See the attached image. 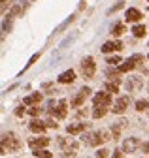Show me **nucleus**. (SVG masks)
Masks as SVG:
<instances>
[{
    "label": "nucleus",
    "mask_w": 149,
    "mask_h": 158,
    "mask_svg": "<svg viewBox=\"0 0 149 158\" xmlns=\"http://www.w3.org/2000/svg\"><path fill=\"white\" fill-rule=\"evenodd\" d=\"M21 149V141H19V137H17L13 132H8L2 135V152H15V151H19Z\"/></svg>",
    "instance_id": "f257e3e1"
},
{
    "label": "nucleus",
    "mask_w": 149,
    "mask_h": 158,
    "mask_svg": "<svg viewBox=\"0 0 149 158\" xmlns=\"http://www.w3.org/2000/svg\"><path fill=\"white\" fill-rule=\"evenodd\" d=\"M59 147L62 149V152L68 158H74V156L78 154V149H79L78 141H74L72 137H59Z\"/></svg>",
    "instance_id": "f03ea898"
},
{
    "label": "nucleus",
    "mask_w": 149,
    "mask_h": 158,
    "mask_svg": "<svg viewBox=\"0 0 149 158\" xmlns=\"http://www.w3.org/2000/svg\"><path fill=\"white\" fill-rule=\"evenodd\" d=\"M79 70L83 73V77L91 79V77H95V72H96V64L95 60H92V56H85L83 60L79 62Z\"/></svg>",
    "instance_id": "7ed1b4c3"
},
{
    "label": "nucleus",
    "mask_w": 149,
    "mask_h": 158,
    "mask_svg": "<svg viewBox=\"0 0 149 158\" xmlns=\"http://www.w3.org/2000/svg\"><path fill=\"white\" fill-rule=\"evenodd\" d=\"M95 107H109L111 106V94L109 92H96L92 98Z\"/></svg>",
    "instance_id": "20e7f679"
},
{
    "label": "nucleus",
    "mask_w": 149,
    "mask_h": 158,
    "mask_svg": "<svg viewBox=\"0 0 149 158\" xmlns=\"http://www.w3.org/2000/svg\"><path fill=\"white\" fill-rule=\"evenodd\" d=\"M142 55H132V56H130V58H126V60L117 68L119 70V73H126V72H130V70H134L136 68V60H142Z\"/></svg>",
    "instance_id": "39448f33"
},
{
    "label": "nucleus",
    "mask_w": 149,
    "mask_h": 158,
    "mask_svg": "<svg viewBox=\"0 0 149 158\" xmlns=\"http://www.w3.org/2000/svg\"><path fill=\"white\" fill-rule=\"evenodd\" d=\"M140 147H142V143L138 137H126L123 143V152H136Z\"/></svg>",
    "instance_id": "423d86ee"
},
{
    "label": "nucleus",
    "mask_w": 149,
    "mask_h": 158,
    "mask_svg": "<svg viewBox=\"0 0 149 158\" xmlns=\"http://www.w3.org/2000/svg\"><path fill=\"white\" fill-rule=\"evenodd\" d=\"M143 87V81H142V77H128L126 81H125V89L126 92H134V90H140Z\"/></svg>",
    "instance_id": "0eeeda50"
},
{
    "label": "nucleus",
    "mask_w": 149,
    "mask_h": 158,
    "mask_svg": "<svg viewBox=\"0 0 149 158\" xmlns=\"http://www.w3.org/2000/svg\"><path fill=\"white\" fill-rule=\"evenodd\" d=\"M128 102H130L128 96H121L119 100L113 104V107H111V109H113V113H117V115H123L126 111V107H128Z\"/></svg>",
    "instance_id": "6e6552de"
},
{
    "label": "nucleus",
    "mask_w": 149,
    "mask_h": 158,
    "mask_svg": "<svg viewBox=\"0 0 149 158\" xmlns=\"http://www.w3.org/2000/svg\"><path fill=\"white\" fill-rule=\"evenodd\" d=\"M49 141H51L49 137H30V139H28V145H30L32 151H36V149H44V147H47Z\"/></svg>",
    "instance_id": "1a4fd4ad"
},
{
    "label": "nucleus",
    "mask_w": 149,
    "mask_h": 158,
    "mask_svg": "<svg viewBox=\"0 0 149 158\" xmlns=\"http://www.w3.org/2000/svg\"><path fill=\"white\" fill-rule=\"evenodd\" d=\"M89 94H91V89H89V87H83V89H81V90H79V92H78L76 96H74L72 104L76 106V107H79V106H81V104H83V102L87 100V98H89Z\"/></svg>",
    "instance_id": "9d476101"
},
{
    "label": "nucleus",
    "mask_w": 149,
    "mask_h": 158,
    "mask_svg": "<svg viewBox=\"0 0 149 158\" xmlns=\"http://www.w3.org/2000/svg\"><path fill=\"white\" fill-rule=\"evenodd\" d=\"M51 115H55L57 118H64V117L68 115V102H66V100H61V102L57 104V107L51 111Z\"/></svg>",
    "instance_id": "9b49d317"
},
{
    "label": "nucleus",
    "mask_w": 149,
    "mask_h": 158,
    "mask_svg": "<svg viewBox=\"0 0 149 158\" xmlns=\"http://www.w3.org/2000/svg\"><path fill=\"white\" fill-rule=\"evenodd\" d=\"M142 17H143V15H142V11H140V10H136V8H128V10H126V13H125V19H126L128 23H138Z\"/></svg>",
    "instance_id": "f8f14e48"
},
{
    "label": "nucleus",
    "mask_w": 149,
    "mask_h": 158,
    "mask_svg": "<svg viewBox=\"0 0 149 158\" xmlns=\"http://www.w3.org/2000/svg\"><path fill=\"white\" fill-rule=\"evenodd\" d=\"M123 49V44L119 42V40H115V42H106L102 45V53H111V51H121Z\"/></svg>",
    "instance_id": "ddd939ff"
},
{
    "label": "nucleus",
    "mask_w": 149,
    "mask_h": 158,
    "mask_svg": "<svg viewBox=\"0 0 149 158\" xmlns=\"http://www.w3.org/2000/svg\"><path fill=\"white\" fill-rule=\"evenodd\" d=\"M108 139H109V134H108V130H100V132H96V134H95V141H92V147L102 145V143H106Z\"/></svg>",
    "instance_id": "4468645a"
},
{
    "label": "nucleus",
    "mask_w": 149,
    "mask_h": 158,
    "mask_svg": "<svg viewBox=\"0 0 149 158\" xmlns=\"http://www.w3.org/2000/svg\"><path fill=\"white\" fill-rule=\"evenodd\" d=\"M40 100H42V92H32L23 100V106H38Z\"/></svg>",
    "instance_id": "2eb2a0df"
},
{
    "label": "nucleus",
    "mask_w": 149,
    "mask_h": 158,
    "mask_svg": "<svg viewBox=\"0 0 149 158\" xmlns=\"http://www.w3.org/2000/svg\"><path fill=\"white\" fill-rule=\"evenodd\" d=\"M74 79H76V72H74V70H66V72H62L59 75V83L66 85V83H72Z\"/></svg>",
    "instance_id": "dca6fc26"
},
{
    "label": "nucleus",
    "mask_w": 149,
    "mask_h": 158,
    "mask_svg": "<svg viewBox=\"0 0 149 158\" xmlns=\"http://www.w3.org/2000/svg\"><path fill=\"white\" fill-rule=\"evenodd\" d=\"M28 128H30L34 134H42V132H44L47 126H45V123H44V121H38V118H34V121H30Z\"/></svg>",
    "instance_id": "f3484780"
},
{
    "label": "nucleus",
    "mask_w": 149,
    "mask_h": 158,
    "mask_svg": "<svg viewBox=\"0 0 149 158\" xmlns=\"http://www.w3.org/2000/svg\"><path fill=\"white\" fill-rule=\"evenodd\" d=\"M85 128H87L85 123H76V124H70V126L66 128V132H68L70 135H76V134H83Z\"/></svg>",
    "instance_id": "a211bd4d"
},
{
    "label": "nucleus",
    "mask_w": 149,
    "mask_h": 158,
    "mask_svg": "<svg viewBox=\"0 0 149 158\" xmlns=\"http://www.w3.org/2000/svg\"><path fill=\"white\" fill-rule=\"evenodd\" d=\"M95 134H96V132H85V134H81V141H83L85 145H91V147H92V141H95Z\"/></svg>",
    "instance_id": "6ab92c4d"
},
{
    "label": "nucleus",
    "mask_w": 149,
    "mask_h": 158,
    "mask_svg": "<svg viewBox=\"0 0 149 158\" xmlns=\"http://www.w3.org/2000/svg\"><path fill=\"white\" fill-rule=\"evenodd\" d=\"M125 32H126V28H125V25H121V23H117V25L111 27V36H115V38H119V36L125 34Z\"/></svg>",
    "instance_id": "aec40b11"
},
{
    "label": "nucleus",
    "mask_w": 149,
    "mask_h": 158,
    "mask_svg": "<svg viewBox=\"0 0 149 158\" xmlns=\"http://www.w3.org/2000/svg\"><path fill=\"white\" fill-rule=\"evenodd\" d=\"M145 32H147V30H145L143 25H134V27H132V34H134V38H143Z\"/></svg>",
    "instance_id": "412c9836"
},
{
    "label": "nucleus",
    "mask_w": 149,
    "mask_h": 158,
    "mask_svg": "<svg viewBox=\"0 0 149 158\" xmlns=\"http://www.w3.org/2000/svg\"><path fill=\"white\" fill-rule=\"evenodd\" d=\"M76 36H78V32H72V34H70V38H64L62 42H61V45H59V49H66V47L74 42V40H76Z\"/></svg>",
    "instance_id": "4be33fe9"
},
{
    "label": "nucleus",
    "mask_w": 149,
    "mask_h": 158,
    "mask_svg": "<svg viewBox=\"0 0 149 158\" xmlns=\"http://www.w3.org/2000/svg\"><path fill=\"white\" fill-rule=\"evenodd\" d=\"M32 154L38 156V158H53V154L49 151H45V149H36V151H32Z\"/></svg>",
    "instance_id": "5701e85b"
},
{
    "label": "nucleus",
    "mask_w": 149,
    "mask_h": 158,
    "mask_svg": "<svg viewBox=\"0 0 149 158\" xmlns=\"http://www.w3.org/2000/svg\"><path fill=\"white\" fill-rule=\"evenodd\" d=\"M136 109H138V111L149 109V100H138V102H136Z\"/></svg>",
    "instance_id": "b1692460"
},
{
    "label": "nucleus",
    "mask_w": 149,
    "mask_h": 158,
    "mask_svg": "<svg viewBox=\"0 0 149 158\" xmlns=\"http://www.w3.org/2000/svg\"><path fill=\"white\" fill-rule=\"evenodd\" d=\"M106 107H95V111H92V117H95V118H100V117H104L106 115Z\"/></svg>",
    "instance_id": "393cba45"
},
{
    "label": "nucleus",
    "mask_w": 149,
    "mask_h": 158,
    "mask_svg": "<svg viewBox=\"0 0 149 158\" xmlns=\"http://www.w3.org/2000/svg\"><path fill=\"white\" fill-rule=\"evenodd\" d=\"M106 62H108L109 66H121V62H123V60H121L119 56H109V58H108Z\"/></svg>",
    "instance_id": "a878e982"
},
{
    "label": "nucleus",
    "mask_w": 149,
    "mask_h": 158,
    "mask_svg": "<svg viewBox=\"0 0 149 158\" xmlns=\"http://www.w3.org/2000/svg\"><path fill=\"white\" fill-rule=\"evenodd\" d=\"M119 90V87H117V83H106V92H117Z\"/></svg>",
    "instance_id": "bb28decb"
},
{
    "label": "nucleus",
    "mask_w": 149,
    "mask_h": 158,
    "mask_svg": "<svg viewBox=\"0 0 149 158\" xmlns=\"http://www.w3.org/2000/svg\"><path fill=\"white\" fill-rule=\"evenodd\" d=\"M38 58H40V53H36V55H32V56H30V60L27 62V66H25L23 70H27V68H30V66H32V64H34L36 60H38Z\"/></svg>",
    "instance_id": "cd10ccee"
},
{
    "label": "nucleus",
    "mask_w": 149,
    "mask_h": 158,
    "mask_svg": "<svg viewBox=\"0 0 149 158\" xmlns=\"http://www.w3.org/2000/svg\"><path fill=\"white\" fill-rule=\"evenodd\" d=\"M40 111H42V109H40L38 106H34V107H30V109H28V115H32V117H36V115H40Z\"/></svg>",
    "instance_id": "c85d7f7f"
},
{
    "label": "nucleus",
    "mask_w": 149,
    "mask_h": 158,
    "mask_svg": "<svg viewBox=\"0 0 149 158\" xmlns=\"http://www.w3.org/2000/svg\"><path fill=\"white\" fill-rule=\"evenodd\" d=\"M123 6H125V4H123V2H117V4H115V6H113V8H109V10H108V13H113V11H117V10H121V8H123Z\"/></svg>",
    "instance_id": "c756f323"
},
{
    "label": "nucleus",
    "mask_w": 149,
    "mask_h": 158,
    "mask_svg": "<svg viewBox=\"0 0 149 158\" xmlns=\"http://www.w3.org/2000/svg\"><path fill=\"white\" fill-rule=\"evenodd\" d=\"M45 126H47V128H57L59 124H57V123H53L51 118H47V121H45Z\"/></svg>",
    "instance_id": "7c9ffc66"
},
{
    "label": "nucleus",
    "mask_w": 149,
    "mask_h": 158,
    "mask_svg": "<svg viewBox=\"0 0 149 158\" xmlns=\"http://www.w3.org/2000/svg\"><path fill=\"white\" fill-rule=\"evenodd\" d=\"M96 156H98V158H106V156H108V151H106V149H100V151L96 152Z\"/></svg>",
    "instance_id": "2f4dec72"
},
{
    "label": "nucleus",
    "mask_w": 149,
    "mask_h": 158,
    "mask_svg": "<svg viewBox=\"0 0 149 158\" xmlns=\"http://www.w3.org/2000/svg\"><path fill=\"white\" fill-rule=\"evenodd\" d=\"M6 6H11V0H2V8H0V10H2V13L6 11Z\"/></svg>",
    "instance_id": "473e14b6"
},
{
    "label": "nucleus",
    "mask_w": 149,
    "mask_h": 158,
    "mask_svg": "<svg viewBox=\"0 0 149 158\" xmlns=\"http://www.w3.org/2000/svg\"><path fill=\"white\" fill-rule=\"evenodd\" d=\"M111 158H123V151H113V156Z\"/></svg>",
    "instance_id": "72a5a7b5"
},
{
    "label": "nucleus",
    "mask_w": 149,
    "mask_h": 158,
    "mask_svg": "<svg viewBox=\"0 0 149 158\" xmlns=\"http://www.w3.org/2000/svg\"><path fill=\"white\" fill-rule=\"evenodd\" d=\"M23 113H25V107H23V106H21L19 109H17V111H15V115H17V117H21Z\"/></svg>",
    "instance_id": "f704fd0d"
},
{
    "label": "nucleus",
    "mask_w": 149,
    "mask_h": 158,
    "mask_svg": "<svg viewBox=\"0 0 149 158\" xmlns=\"http://www.w3.org/2000/svg\"><path fill=\"white\" fill-rule=\"evenodd\" d=\"M142 149H143V152H149V143H143Z\"/></svg>",
    "instance_id": "c9c22d12"
},
{
    "label": "nucleus",
    "mask_w": 149,
    "mask_h": 158,
    "mask_svg": "<svg viewBox=\"0 0 149 158\" xmlns=\"http://www.w3.org/2000/svg\"><path fill=\"white\" fill-rule=\"evenodd\" d=\"M147 13H149V10H147Z\"/></svg>",
    "instance_id": "e433bc0d"
},
{
    "label": "nucleus",
    "mask_w": 149,
    "mask_h": 158,
    "mask_svg": "<svg viewBox=\"0 0 149 158\" xmlns=\"http://www.w3.org/2000/svg\"><path fill=\"white\" fill-rule=\"evenodd\" d=\"M147 58H149V55H147Z\"/></svg>",
    "instance_id": "4c0bfd02"
},
{
    "label": "nucleus",
    "mask_w": 149,
    "mask_h": 158,
    "mask_svg": "<svg viewBox=\"0 0 149 158\" xmlns=\"http://www.w3.org/2000/svg\"><path fill=\"white\" fill-rule=\"evenodd\" d=\"M147 2H149V0H147Z\"/></svg>",
    "instance_id": "58836bf2"
}]
</instances>
